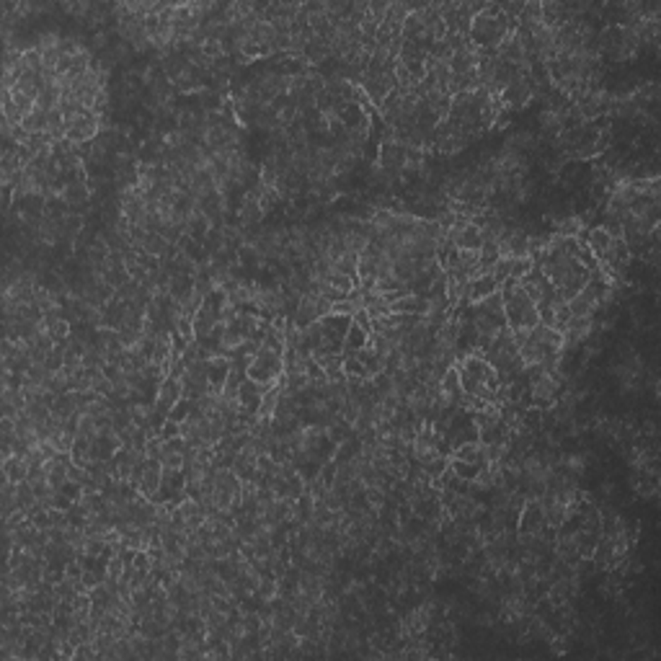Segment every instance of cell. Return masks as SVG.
<instances>
[{
	"mask_svg": "<svg viewBox=\"0 0 661 661\" xmlns=\"http://www.w3.org/2000/svg\"><path fill=\"white\" fill-rule=\"evenodd\" d=\"M501 297H504V318H506V328L509 330H530L540 323V313L525 290L519 287V282L506 279L501 285Z\"/></svg>",
	"mask_w": 661,
	"mask_h": 661,
	"instance_id": "cell-1",
	"label": "cell"
},
{
	"mask_svg": "<svg viewBox=\"0 0 661 661\" xmlns=\"http://www.w3.org/2000/svg\"><path fill=\"white\" fill-rule=\"evenodd\" d=\"M282 375H285V349L261 341L256 357L248 364V377L258 385H274L282 380Z\"/></svg>",
	"mask_w": 661,
	"mask_h": 661,
	"instance_id": "cell-2",
	"label": "cell"
},
{
	"mask_svg": "<svg viewBox=\"0 0 661 661\" xmlns=\"http://www.w3.org/2000/svg\"><path fill=\"white\" fill-rule=\"evenodd\" d=\"M530 391H532V400L537 406H553L561 395V380L550 372H542L530 380Z\"/></svg>",
	"mask_w": 661,
	"mask_h": 661,
	"instance_id": "cell-3",
	"label": "cell"
},
{
	"mask_svg": "<svg viewBox=\"0 0 661 661\" xmlns=\"http://www.w3.org/2000/svg\"><path fill=\"white\" fill-rule=\"evenodd\" d=\"M535 93H537V90H535V83H532V78H530V73H527V76L514 78V81L501 90L499 101L506 106H525Z\"/></svg>",
	"mask_w": 661,
	"mask_h": 661,
	"instance_id": "cell-4",
	"label": "cell"
},
{
	"mask_svg": "<svg viewBox=\"0 0 661 661\" xmlns=\"http://www.w3.org/2000/svg\"><path fill=\"white\" fill-rule=\"evenodd\" d=\"M233 369V362L218 354V357H207V377H210V385L215 393H222V385H225L227 375Z\"/></svg>",
	"mask_w": 661,
	"mask_h": 661,
	"instance_id": "cell-5",
	"label": "cell"
},
{
	"mask_svg": "<svg viewBox=\"0 0 661 661\" xmlns=\"http://www.w3.org/2000/svg\"><path fill=\"white\" fill-rule=\"evenodd\" d=\"M455 463H468V465H486L483 444L475 442V439L458 444V450H455Z\"/></svg>",
	"mask_w": 661,
	"mask_h": 661,
	"instance_id": "cell-6",
	"label": "cell"
},
{
	"mask_svg": "<svg viewBox=\"0 0 661 661\" xmlns=\"http://www.w3.org/2000/svg\"><path fill=\"white\" fill-rule=\"evenodd\" d=\"M496 290H499V285H496V279L491 277V274H481L478 279H473L470 285H468V300L473 302H481L486 300L489 294H494Z\"/></svg>",
	"mask_w": 661,
	"mask_h": 661,
	"instance_id": "cell-7",
	"label": "cell"
},
{
	"mask_svg": "<svg viewBox=\"0 0 661 661\" xmlns=\"http://www.w3.org/2000/svg\"><path fill=\"white\" fill-rule=\"evenodd\" d=\"M47 124H49V112H44V109H39V106H34V112L26 114L18 127H21L23 132H26V135H44V132H47Z\"/></svg>",
	"mask_w": 661,
	"mask_h": 661,
	"instance_id": "cell-8",
	"label": "cell"
},
{
	"mask_svg": "<svg viewBox=\"0 0 661 661\" xmlns=\"http://www.w3.org/2000/svg\"><path fill=\"white\" fill-rule=\"evenodd\" d=\"M609 246H612V235L605 230V227H594L592 233H589V251H592V256L597 258V261H602L605 256H607Z\"/></svg>",
	"mask_w": 661,
	"mask_h": 661,
	"instance_id": "cell-9",
	"label": "cell"
},
{
	"mask_svg": "<svg viewBox=\"0 0 661 661\" xmlns=\"http://www.w3.org/2000/svg\"><path fill=\"white\" fill-rule=\"evenodd\" d=\"M3 475H6V481H13V483L26 481V475H29V463H26V458L13 455V458L3 460Z\"/></svg>",
	"mask_w": 661,
	"mask_h": 661,
	"instance_id": "cell-10",
	"label": "cell"
},
{
	"mask_svg": "<svg viewBox=\"0 0 661 661\" xmlns=\"http://www.w3.org/2000/svg\"><path fill=\"white\" fill-rule=\"evenodd\" d=\"M581 227H584V220L581 218H566L556 225V235L558 238H578Z\"/></svg>",
	"mask_w": 661,
	"mask_h": 661,
	"instance_id": "cell-11",
	"label": "cell"
},
{
	"mask_svg": "<svg viewBox=\"0 0 661 661\" xmlns=\"http://www.w3.org/2000/svg\"><path fill=\"white\" fill-rule=\"evenodd\" d=\"M357 258H359L357 254H352V251H344V254H341L336 261H333V271H336V274H346V277H352V274H357Z\"/></svg>",
	"mask_w": 661,
	"mask_h": 661,
	"instance_id": "cell-12",
	"label": "cell"
},
{
	"mask_svg": "<svg viewBox=\"0 0 661 661\" xmlns=\"http://www.w3.org/2000/svg\"><path fill=\"white\" fill-rule=\"evenodd\" d=\"M158 436L163 439V442H168V439H176V436H181V424L173 419H165L163 427H160Z\"/></svg>",
	"mask_w": 661,
	"mask_h": 661,
	"instance_id": "cell-13",
	"label": "cell"
}]
</instances>
